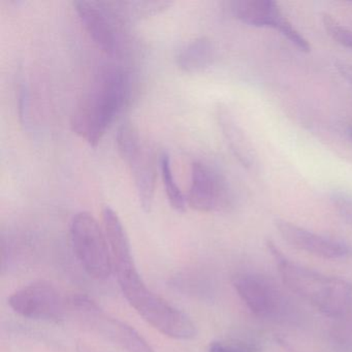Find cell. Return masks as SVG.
Here are the masks:
<instances>
[{
    "instance_id": "obj_1",
    "label": "cell",
    "mask_w": 352,
    "mask_h": 352,
    "mask_svg": "<svg viewBox=\"0 0 352 352\" xmlns=\"http://www.w3.org/2000/svg\"><path fill=\"white\" fill-rule=\"evenodd\" d=\"M129 94V76L122 67H102L74 111L71 120L74 133L90 146H98L126 104Z\"/></svg>"
},
{
    "instance_id": "obj_2",
    "label": "cell",
    "mask_w": 352,
    "mask_h": 352,
    "mask_svg": "<svg viewBox=\"0 0 352 352\" xmlns=\"http://www.w3.org/2000/svg\"><path fill=\"white\" fill-rule=\"evenodd\" d=\"M267 246L277 263L282 281L290 292L331 318L351 314L352 284L292 263L272 241H267Z\"/></svg>"
},
{
    "instance_id": "obj_3",
    "label": "cell",
    "mask_w": 352,
    "mask_h": 352,
    "mask_svg": "<svg viewBox=\"0 0 352 352\" xmlns=\"http://www.w3.org/2000/svg\"><path fill=\"white\" fill-rule=\"evenodd\" d=\"M118 282L131 307L154 329L177 340H191L197 336L193 321L184 312L151 292L139 272L118 278Z\"/></svg>"
},
{
    "instance_id": "obj_4",
    "label": "cell",
    "mask_w": 352,
    "mask_h": 352,
    "mask_svg": "<svg viewBox=\"0 0 352 352\" xmlns=\"http://www.w3.org/2000/svg\"><path fill=\"white\" fill-rule=\"evenodd\" d=\"M72 246L86 273L98 280H106L113 272L112 257L104 228L88 213L80 212L71 221Z\"/></svg>"
},
{
    "instance_id": "obj_5",
    "label": "cell",
    "mask_w": 352,
    "mask_h": 352,
    "mask_svg": "<svg viewBox=\"0 0 352 352\" xmlns=\"http://www.w3.org/2000/svg\"><path fill=\"white\" fill-rule=\"evenodd\" d=\"M69 313L82 324L126 352H154L153 348L133 327L107 314L87 296L69 298Z\"/></svg>"
},
{
    "instance_id": "obj_6",
    "label": "cell",
    "mask_w": 352,
    "mask_h": 352,
    "mask_svg": "<svg viewBox=\"0 0 352 352\" xmlns=\"http://www.w3.org/2000/svg\"><path fill=\"white\" fill-rule=\"evenodd\" d=\"M234 289L249 310L272 320H284L290 305L284 292L269 278L255 273H239L232 278Z\"/></svg>"
},
{
    "instance_id": "obj_7",
    "label": "cell",
    "mask_w": 352,
    "mask_h": 352,
    "mask_svg": "<svg viewBox=\"0 0 352 352\" xmlns=\"http://www.w3.org/2000/svg\"><path fill=\"white\" fill-rule=\"evenodd\" d=\"M9 305L25 318L59 322L69 313V300L50 282L36 281L14 292Z\"/></svg>"
},
{
    "instance_id": "obj_8",
    "label": "cell",
    "mask_w": 352,
    "mask_h": 352,
    "mask_svg": "<svg viewBox=\"0 0 352 352\" xmlns=\"http://www.w3.org/2000/svg\"><path fill=\"white\" fill-rule=\"evenodd\" d=\"M232 15L243 23L253 28L277 30L302 52H310L306 38L292 26L273 0H234L230 3Z\"/></svg>"
},
{
    "instance_id": "obj_9",
    "label": "cell",
    "mask_w": 352,
    "mask_h": 352,
    "mask_svg": "<svg viewBox=\"0 0 352 352\" xmlns=\"http://www.w3.org/2000/svg\"><path fill=\"white\" fill-rule=\"evenodd\" d=\"M186 199L187 206L199 212L223 211L232 203V191L224 177L201 162L192 164Z\"/></svg>"
},
{
    "instance_id": "obj_10",
    "label": "cell",
    "mask_w": 352,
    "mask_h": 352,
    "mask_svg": "<svg viewBox=\"0 0 352 352\" xmlns=\"http://www.w3.org/2000/svg\"><path fill=\"white\" fill-rule=\"evenodd\" d=\"M74 7L94 43L107 54L116 55L120 51V16L113 3L79 0Z\"/></svg>"
},
{
    "instance_id": "obj_11",
    "label": "cell",
    "mask_w": 352,
    "mask_h": 352,
    "mask_svg": "<svg viewBox=\"0 0 352 352\" xmlns=\"http://www.w3.org/2000/svg\"><path fill=\"white\" fill-rule=\"evenodd\" d=\"M282 238L294 248L325 259H345L352 257V247L331 236L315 234L284 219L275 221Z\"/></svg>"
},
{
    "instance_id": "obj_12",
    "label": "cell",
    "mask_w": 352,
    "mask_h": 352,
    "mask_svg": "<svg viewBox=\"0 0 352 352\" xmlns=\"http://www.w3.org/2000/svg\"><path fill=\"white\" fill-rule=\"evenodd\" d=\"M102 228L110 248L113 271L117 277L137 271L124 226L118 214L111 207H106L102 211Z\"/></svg>"
},
{
    "instance_id": "obj_13",
    "label": "cell",
    "mask_w": 352,
    "mask_h": 352,
    "mask_svg": "<svg viewBox=\"0 0 352 352\" xmlns=\"http://www.w3.org/2000/svg\"><path fill=\"white\" fill-rule=\"evenodd\" d=\"M142 208L150 212L155 192L156 162L151 149L142 145L127 160Z\"/></svg>"
},
{
    "instance_id": "obj_14",
    "label": "cell",
    "mask_w": 352,
    "mask_h": 352,
    "mask_svg": "<svg viewBox=\"0 0 352 352\" xmlns=\"http://www.w3.org/2000/svg\"><path fill=\"white\" fill-rule=\"evenodd\" d=\"M217 119L230 151L244 168H251L255 164V151L250 140L240 126L234 115L226 107H219Z\"/></svg>"
},
{
    "instance_id": "obj_15",
    "label": "cell",
    "mask_w": 352,
    "mask_h": 352,
    "mask_svg": "<svg viewBox=\"0 0 352 352\" xmlns=\"http://www.w3.org/2000/svg\"><path fill=\"white\" fill-rule=\"evenodd\" d=\"M216 50L213 42L207 36L189 41L177 54L179 69L186 73H199L213 65Z\"/></svg>"
},
{
    "instance_id": "obj_16",
    "label": "cell",
    "mask_w": 352,
    "mask_h": 352,
    "mask_svg": "<svg viewBox=\"0 0 352 352\" xmlns=\"http://www.w3.org/2000/svg\"><path fill=\"white\" fill-rule=\"evenodd\" d=\"M160 166L168 203H170L173 209L183 213V212L186 211L187 208L186 195L182 192L178 183H177L174 173H173L170 155L166 152L160 155Z\"/></svg>"
},
{
    "instance_id": "obj_17",
    "label": "cell",
    "mask_w": 352,
    "mask_h": 352,
    "mask_svg": "<svg viewBox=\"0 0 352 352\" xmlns=\"http://www.w3.org/2000/svg\"><path fill=\"white\" fill-rule=\"evenodd\" d=\"M115 10L120 17L127 16L131 19H142L156 15L172 6L170 1H129V3H113Z\"/></svg>"
},
{
    "instance_id": "obj_18",
    "label": "cell",
    "mask_w": 352,
    "mask_h": 352,
    "mask_svg": "<svg viewBox=\"0 0 352 352\" xmlns=\"http://www.w3.org/2000/svg\"><path fill=\"white\" fill-rule=\"evenodd\" d=\"M116 142L119 154L125 162L143 145L137 129L129 121L119 126Z\"/></svg>"
},
{
    "instance_id": "obj_19",
    "label": "cell",
    "mask_w": 352,
    "mask_h": 352,
    "mask_svg": "<svg viewBox=\"0 0 352 352\" xmlns=\"http://www.w3.org/2000/svg\"><path fill=\"white\" fill-rule=\"evenodd\" d=\"M321 18H322L323 26L329 36L338 44L346 48L352 49V30L344 28L329 14L323 13Z\"/></svg>"
},
{
    "instance_id": "obj_20",
    "label": "cell",
    "mask_w": 352,
    "mask_h": 352,
    "mask_svg": "<svg viewBox=\"0 0 352 352\" xmlns=\"http://www.w3.org/2000/svg\"><path fill=\"white\" fill-rule=\"evenodd\" d=\"M208 352H257V347L254 343L250 342L226 340L210 344Z\"/></svg>"
},
{
    "instance_id": "obj_21",
    "label": "cell",
    "mask_w": 352,
    "mask_h": 352,
    "mask_svg": "<svg viewBox=\"0 0 352 352\" xmlns=\"http://www.w3.org/2000/svg\"><path fill=\"white\" fill-rule=\"evenodd\" d=\"M338 73L352 85V65L346 63H336Z\"/></svg>"
},
{
    "instance_id": "obj_22",
    "label": "cell",
    "mask_w": 352,
    "mask_h": 352,
    "mask_svg": "<svg viewBox=\"0 0 352 352\" xmlns=\"http://www.w3.org/2000/svg\"><path fill=\"white\" fill-rule=\"evenodd\" d=\"M78 352H96V350L92 349L89 346L81 343L78 345Z\"/></svg>"
},
{
    "instance_id": "obj_23",
    "label": "cell",
    "mask_w": 352,
    "mask_h": 352,
    "mask_svg": "<svg viewBox=\"0 0 352 352\" xmlns=\"http://www.w3.org/2000/svg\"><path fill=\"white\" fill-rule=\"evenodd\" d=\"M351 137H352V131H351Z\"/></svg>"
}]
</instances>
